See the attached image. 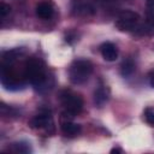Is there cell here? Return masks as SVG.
I'll return each mask as SVG.
<instances>
[{"label":"cell","instance_id":"9c48e42d","mask_svg":"<svg viewBox=\"0 0 154 154\" xmlns=\"http://www.w3.org/2000/svg\"><path fill=\"white\" fill-rule=\"evenodd\" d=\"M36 14L41 19H49L54 14V7L49 1H42L36 6Z\"/></svg>","mask_w":154,"mask_h":154},{"label":"cell","instance_id":"8992f818","mask_svg":"<svg viewBox=\"0 0 154 154\" xmlns=\"http://www.w3.org/2000/svg\"><path fill=\"white\" fill-rule=\"evenodd\" d=\"M100 52L106 61H114L118 58V48L112 42H103L100 46Z\"/></svg>","mask_w":154,"mask_h":154},{"label":"cell","instance_id":"5bb4252c","mask_svg":"<svg viewBox=\"0 0 154 154\" xmlns=\"http://www.w3.org/2000/svg\"><path fill=\"white\" fill-rule=\"evenodd\" d=\"M143 114H144V119H146V122H147L149 125L154 126V108H153V107H148V108H146Z\"/></svg>","mask_w":154,"mask_h":154},{"label":"cell","instance_id":"9a60e30c","mask_svg":"<svg viewBox=\"0 0 154 154\" xmlns=\"http://www.w3.org/2000/svg\"><path fill=\"white\" fill-rule=\"evenodd\" d=\"M0 112H1V114L5 117V116H16L17 114V111L14 109V108H12V107H10V106H7V105H5L4 102L1 103V106H0Z\"/></svg>","mask_w":154,"mask_h":154},{"label":"cell","instance_id":"7a4b0ae2","mask_svg":"<svg viewBox=\"0 0 154 154\" xmlns=\"http://www.w3.org/2000/svg\"><path fill=\"white\" fill-rule=\"evenodd\" d=\"M93 72V64L87 59H76L69 67V79L72 84L85 83Z\"/></svg>","mask_w":154,"mask_h":154},{"label":"cell","instance_id":"e0dca14e","mask_svg":"<svg viewBox=\"0 0 154 154\" xmlns=\"http://www.w3.org/2000/svg\"><path fill=\"white\" fill-rule=\"evenodd\" d=\"M111 153H123V149L122 148H112Z\"/></svg>","mask_w":154,"mask_h":154},{"label":"cell","instance_id":"d6986e66","mask_svg":"<svg viewBox=\"0 0 154 154\" xmlns=\"http://www.w3.org/2000/svg\"><path fill=\"white\" fill-rule=\"evenodd\" d=\"M147 6L148 7H154V0H147Z\"/></svg>","mask_w":154,"mask_h":154},{"label":"cell","instance_id":"8fae6325","mask_svg":"<svg viewBox=\"0 0 154 154\" xmlns=\"http://www.w3.org/2000/svg\"><path fill=\"white\" fill-rule=\"evenodd\" d=\"M10 150L13 153H30L31 148L26 142H16V143H12L11 147H8V152Z\"/></svg>","mask_w":154,"mask_h":154},{"label":"cell","instance_id":"4fadbf2b","mask_svg":"<svg viewBox=\"0 0 154 154\" xmlns=\"http://www.w3.org/2000/svg\"><path fill=\"white\" fill-rule=\"evenodd\" d=\"M76 12L78 14H83V16H88V14H93L95 12V8L90 5V4H81L76 7Z\"/></svg>","mask_w":154,"mask_h":154},{"label":"cell","instance_id":"277c9868","mask_svg":"<svg viewBox=\"0 0 154 154\" xmlns=\"http://www.w3.org/2000/svg\"><path fill=\"white\" fill-rule=\"evenodd\" d=\"M140 14L135 11H131V10H124L122 11L117 19H116V26L118 30L120 31H132L137 28V25L140 24Z\"/></svg>","mask_w":154,"mask_h":154},{"label":"cell","instance_id":"5b68a950","mask_svg":"<svg viewBox=\"0 0 154 154\" xmlns=\"http://www.w3.org/2000/svg\"><path fill=\"white\" fill-rule=\"evenodd\" d=\"M29 125L32 129H48V128L53 126V119H52L51 113L45 111V112H41V113L34 116L30 119Z\"/></svg>","mask_w":154,"mask_h":154},{"label":"cell","instance_id":"30bf717a","mask_svg":"<svg viewBox=\"0 0 154 154\" xmlns=\"http://www.w3.org/2000/svg\"><path fill=\"white\" fill-rule=\"evenodd\" d=\"M135 71V63L132 59H125L120 65V73L123 77H129Z\"/></svg>","mask_w":154,"mask_h":154},{"label":"cell","instance_id":"52a82bcc","mask_svg":"<svg viewBox=\"0 0 154 154\" xmlns=\"http://www.w3.org/2000/svg\"><path fill=\"white\" fill-rule=\"evenodd\" d=\"M109 99V89L106 85H99L94 91V103L97 107H102Z\"/></svg>","mask_w":154,"mask_h":154},{"label":"cell","instance_id":"2e32d148","mask_svg":"<svg viewBox=\"0 0 154 154\" xmlns=\"http://www.w3.org/2000/svg\"><path fill=\"white\" fill-rule=\"evenodd\" d=\"M10 12H11L10 5H7L5 2H1L0 4V16H1V18H5Z\"/></svg>","mask_w":154,"mask_h":154},{"label":"cell","instance_id":"7c38bea8","mask_svg":"<svg viewBox=\"0 0 154 154\" xmlns=\"http://www.w3.org/2000/svg\"><path fill=\"white\" fill-rule=\"evenodd\" d=\"M144 24L154 31V7H148L146 10V19H144Z\"/></svg>","mask_w":154,"mask_h":154},{"label":"cell","instance_id":"ac0fdd59","mask_svg":"<svg viewBox=\"0 0 154 154\" xmlns=\"http://www.w3.org/2000/svg\"><path fill=\"white\" fill-rule=\"evenodd\" d=\"M149 79H150V84H152V87L154 88V70L152 71V73H150V78H149Z\"/></svg>","mask_w":154,"mask_h":154},{"label":"cell","instance_id":"ba28073f","mask_svg":"<svg viewBox=\"0 0 154 154\" xmlns=\"http://www.w3.org/2000/svg\"><path fill=\"white\" fill-rule=\"evenodd\" d=\"M61 128V131L63 134L66 136V137H76L77 135L81 134L82 131V126L77 123H73V122H70V120H65L61 123L60 125Z\"/></svg>","mask_w":154,"mask_h":154},{"label":"cell","instance_id":"6da1fadb","mask_svg":"<svg viewBox=\"0 0 154 154\" xmlns=\"http://www.w3.org/2000/svg\"><path fill=\"white\" fill-rule=\"evenodd\" d=\"M24 77L28 82L37 90H42L43 88L47 89L49 76L47 73L45 64L36 58H30L26 60L24 65Z\"/></svg>","mask_w":154,"mask_h":154},{"label":"cell","instance_id":"3957f363","mask_svg":"<svg viewBox=\"0 0 154 154\" xmlns=\"http://www.w3.org/2000/svg\"><path fill=\"white\" fill-rule=\"evenodd\" d=\"M59 100L61 106L65 109V114L70 116H76L78 114L82 108H83V99L79 94L70 90V89H64L59 94Z\"/></svg>","mask_w":154,"mask_h":154}]
</instances>
